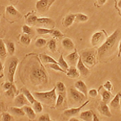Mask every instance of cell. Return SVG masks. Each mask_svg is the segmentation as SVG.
Here are the masks:
<instances>
[{
	"label": "cell",
	"instance_id": "31",
	"mask_svg": "<svg viewBox=\"0 0 121 121\" xmlns=\"http://www.w3.org/2000/svg\"><path fill=\"white\" fill-rule=\"evenodd\" d=\"M20 42L22 43L23 45H26V46L29 45L30 43H31L30 36L27 34H23L22 36H20Z\"/></svg>",
	"mask_w": 121,
	"mask_h": 121
},
{
	"label": "cell",
	"instance_id": "29",
	"mask_svg": "<svg viewBox=\"0 0 121 121\" xmlns=\"http://www.w3.org/2000/svg\"><path fill=\"white\" fill-rule=\"evenodd\" d=\"M36 32L40 35H46V34H52L53 32V29L46 28H36Z\"/></svg>",
	"mask_w": 121,
	"mask_h": 121
},
{
	"label": "cell",
	"instance_id": "5",
	"mask_svg": "<svg viewBox=\"0 0 121 121\" xmlns=\"http://www.w3.org/2000/svg\"><path fill=\"white\" fill-rule=\"evenodd\" d=\"M18 63H19V60L16 57H12L9 61L8 71H7V79L11 83H13V82H14V77L15 74V71H16Z\"/></svg>",
	"mask_w": 121,
	"mask_h": 121
},
{
	"label": "cell",
	"instance_id": "3",
	"mask_svg": "<svg viewBox=\"0 0 121 121\" xmlns=\"http://www.w3.org/2000/svg\"><path fill=\"white\" fill-rule=\"evenodd\" d=\"M35 99L36 100L45 103L47 105H52L56 103V89H52V91H45V92H34L33 93Z\"/></svg>",
	"mask_w": 121,
	"mask_h": 121
},
{
	"label": "cell",
	"instance_id": "7",
	"mask_svg": "<svg viewBox=\"0 0 121 121\" xmlns=\"http://www.w3.org/2000/svg\"><path fill=\"white\" fill-rule=\"evenodd\" d=\"M69 95L72 98L73 101L75 103H77L78 104H80V103H83L86 99V95H84L83 93L80 92L79 91H78L77 89H74L73 87L69 89Z\"/></svg>",
	"mask_w": 121,
	"mask_h": 121
},
{
	"label": "cell",
	"instance_id": "16",
	"mask_svg": "<svg viewBox=\"0 0 121 121\" xmlns=\"http://www.w3.org/2000/svg\"><path fill=\"white\" fill-rule=\"evenodd\" d=\"M6 12H7V15H9V16L18 17V18H20V17H21V15H20V14H19V12L15 8L14 6H12V5L7 6V8H6Z\"/></svg>",
	"mask_w": 121,
	"mask_h": 121
},
{
	"label": "cell",
	"instance_id": "53",
	"mask_svg": "<svg viewBox=\"0 0 121 121\" xmlns=\"http://www.w3.org/2000/svg\"><path fill=\"white\" fill-rule=\"evenodd\" d=\"M118 7H120V8H121V0H120V1L118 2Z\"/></svg>",
	"mask_w": 121,
	"mask_h": 121
},
{
	"label": "cell",
	"instance_id": "26",
	"mask_svg": "<svg viewBox=\"0 0 121 121\" xmlns=\"http://www.w3.org/2000/svg\"><path fill=\"white\" fill-rule=\"evenodd\" d=\"M57 63H58V65H60V67L62 68L65 71H67V70L69 69V64H68V62L66 61L65 59H64V57L62 55L60 56Z\"/></svg>",
	"mask_w": 121,
	"mask_h": 121
},
{
	"label": "cell",
	"instance_id": "30",
	"mask_svg": "<svg viewBox=\"0 0 121 121\" xmlns=\"http://www.w3.org/2000/svg\"><path fill=\"white\" fill-rule=\"evenodd\" d=\"M48 48L52 52H55L56 51V41L55 39H51L48 42Z\"/></svg>",
	"mask_w": 121,
	"mask_h": 121
},
{
	"label": "cell",
	"instance_id": "40",
	"mask_svg": "<svg viewBox=\"0 0 121 121\" xmlns=\"http://www.w3.org/2000/svg\"><path fill=\"white\" fill-rule=\"evenodd\" d=\"M2 121H15L14 118L9 113H4L2 116Z\"/></svg>",
	"mask_w": 121,
	"mask_h": 121
},
{
	"label": "cell",
	"instance_id": "35",
	"mask_svg": "<svg viewBox=\"0 0 121 121\" xmlns=\"http://www.w3.org/2000/svg\"><path fill=\"white\" fill-rule=\"evenodd\" d=\"M76 19H77L78 21L79 22H86L88 20L89 17L87 16L85 14H82V13H78L76 15Z\"/></svg>",
	"mask_w": 121,
	"mask_h": 121
},
{
	"label": "cell",
	"instance_id": "39",
	"mask_svg": "<svg viewBox=\"0 0 121 121\" xmlns=\"http://www.w3.org/2000/svg\"><path fill=\"white\" fill-rule=\"evenodd\" d=\"M22 31H23V34H27V35H28V36H30L31 34H32V32H33V31H32V29L30 28V27L28 26V25H23V27H22Z\"/></svg>",
	"mask_w": 121,
	"mask_h": 121
},
{
	"label": "cell",
	"instance_id": "23",
	"mask_svg": "<svg viewBox=\"0 0 121 121\" xmlns=\"http://www.w3.org/2000/svg\"><path fill=\"white\" fill-rule=\"evenodd\" d=\"M80 118L84 121H93V112L91 111H86L80 114Z\"/></svg>",
	"mask_w": 121,
	"mask_h": 121
},
{
	"label": "cell",
	"instance_id": "49",
	"mask_svg": "<svg viewBox=\"0 0 121 121\" xmlns=\"http://www.w3.org/2000/svg\"><path fill=\"white\" fill-rule=\"evenodd\" d=\"M98 3L100 6H103L107 3V0H98Z\"/></svg>",
	"mask_w": 121,
	"mask_h": 121
},
{
	"label": "cell",
	"instance_id": "45",
	"mask_svg": "<svg viewBox=\"0 0 121 121\" xmlns=\"http://www.w3.org/2000/svg\"><path fill=\"white\" fill-rule=\"evenodd\" d=\"M38 121H51V120H50V117L48 114H44L40 116Z\"/></svg>",
	"mask_w": 121,
	"mask_h": 121
},
{
	"label": "cell",
	"instance_id": "22",
	"mask_svg": "<svg viewBox=\"0 0 121 121\" xmlns=\"http://www.w3.org/2000/svg\"><path fill=\"white\" fill-rule=\"evenodd\" d=\"M22 92L23 95H25V97H26L27 99L28 100V102L30 103L31 104H33V103L36 102V99H35L33 94L31 93L27 88H22Z\"/></svg>",
	"mask_w": 121,
	"mask_h": 121
},
{
	"label": "cell",
	"instance_id": "12",
	"mask_svg": "<svg viewBox=\"0 0 121 121\" xmlns=\"http://www.w3.org/2000/svg\"><path fill=\"white\" fill-rule=\"evenodd\" d=\"M98 111L99 112L101 115L106 116V117H112V113L110 112V109H109L108 106L106 104V103L102 102L99 104V106L98 107Z\"/></svg>",
	"mask_w": 121,
	"mask_h": 121
},
{
	"label": "cell",
	"instance_id": "2",
	"mask_svg": "<svg viewBox=\"0 0 121 121\" xmlns=\"http://www.w3.org/2000/svg\"><path fill=\"white\" fill-rule=\"evenodd\" d=\"M30 78L32 82L36 85L48 82V76H47L45 69L39 64H37V65H34L32 68Z\"/></svg>",
	"mask_w": 121,
	"mask_h": 121
},
{
	"label": "cell",
	"instance_id": "48",
	"mask_svg": "<svg viewBox=\"0 0 121 121\" xmlns=\"http://www.w3.org/2000/svg\"><path fill=\"white\" fill-rule=\"evenodd\" d=\"M3 63L0 61V78H3Z\"/></svg>",
	"mask_w": 121,
	"mask_h": 121
},
{
	"label": "cell",
	"instance_id": "42",
	"mask_svg": "<svg viewBox=\"0 0 121 121\" xmlns=\"http://www.w3.org/2000/svg\"><path fill=\"white\" fill-rule=\"evenodd\" d=\"M52 35L53 36L54 38L56 39H60L61 37H63V34H62V32H60V30H57V29H55V30H53V32H52Z\"/></svg>",
	"mask_w": 121,
	"mask_h": 121
},
{
	"label": "cell",
	"instance_id": "9",
	"mask_svg": "<svg viewBox=\"0 0 121 121\" xmlns=\"http://www.w3.org/2000/svg\"><path fill=\"white\" fill-rule=\"evenodd\" d=\"M36 24L39 25V26H43L44 28L52 29L55 27V22L52 20V19L48 18V17H41V18H38L36 20ZM40 27V28H43Z\"/></svg>",
	"mask_w": 121,
	"mask_h": 121
},
{
	"label": "cell",
	"instance_id": "37",
	"mask_svg": "<svg viewBox=\"0 0 121 121\" xmlns=\"http://www.w3.org/2000/svg\"><path fill=\"white\" fill-rule=\"evenodd\" d=\"M46 40L44 38H38L37 40H36V42H35V44H36V46L37 47V48H42V47H44V45L46 44Z\"/></svg>",
	"mask_w": 121,
	"mask_h": 121
},
{
	"label": "cell",
	"instance_id": "57",
	"mask_svg": "<svg viewBox=\"0 0 121 121\" xmlns=\"http://www.w3.org/2000/svg\"><path fill=\"white\" fill-rule=\"evenodd\" d=\"M10 1H11V0H10Z\"/></svg>",
	"mask_w": 121,
	"mask_h": 121
},
{
	"label": "cell",
	"instance_id": "46",
	"mask_svg": "<svg viewBox=\"0 0 121 121\" xmlns=\"http://www.w3.org/2000/svg\"><path fill=\"white\" fill-rule=\"evenodd\" d=\"M89 95L91 97V98H95V97L98 95V92H97V90H95V89H91L89 91Z\"/></svg>",
	"mask_w": 121,
	"mask_h": 121
},
{
	"label": "cell",
	"instance_id": "52",
	"mask_svg": "<svg viewBox=\"0 0 121 121\" xmlns=\"http://www.w3.org/2000/svg\"><path fill=\"white\" fill-rule=\"evenodd\" d=\"M69 121H80L79 120H78L77 118H74V117H72V118L69 119Z\"/></svg>",
	"mask_w": 121,
	"mask_h": 121
},
{
	"label": "cell",
	"instance_id": "32",
	"mask_svg": "<svg viewBox=\"0 0 121 121\" xmlns=\"http://www.w3.org/2000/svg\"><path fill=\"white\" fill-rule=\"evenodd\" d=\"M32 105H33V107H32V108L34 109V111H35V112H36V113H40V112H42L43 107H42L41 103H40V101L36 100V102L33 103Z\"/></svg>",
	"mask_w": 121,
	"mask_h": 121
},
{
	"label": "cell",
	"instance_id": "25",
	"mask_svg": "<svg viewBox=\"0 0 121 121\" xmlns=\"http://www.w3.org/2000/svg\"><path fill=\"white\" fill-rule=\"evenodd\" d=\"M10 112H11L12 114L15 115V116H23L25 115V112L23 111V108H20V107H11L10 108Z\"/></svg>",
	"mask_w": 121,
	"mask_h": 121
},
{
	"label": "cell",
	"instance_id": "56",
	"mask_svg": "<svg viewBox=\"0 0 121 121\" xmlns=\"http://www.w3.org/2000/svg\"><path fill=\"white\" fill-rule=\"evenodd\" d=\"M0 17H1V13H0Z\"/></svg>",
	"mask_w": 121,
	"mask_h": 121
},
{
	"label": "cell",
	"instance_id": "33",
	"mask_svg": "<svg viewBox=\"0 0 121 121\" xmlns=\"http://www.w3.org/2000/svg\"><path fill=\"white\" fill-rule=\"evenodd\" d=\"M111 97H112V95H111L110 91H103L102 92V99H103V103H107L109 100H110Z\"/></svg>",
	"mask_w": 121,
	"mask_h": 121
},
{
	"label": "cell",
	"instance_id": "27",
	"mask_svg": "<svg viewBox=\"0 0 121 121\" xmlns=\"http://www.w3.org/2000/svg\"><path fill=\"white\" fill-rule=\"evenodd\" d=\"M6 46H7V52H8L9 55L13 56L15 53V46L14 42L12 41H7L6 43Z\"/></svg>",
	"mask_w": 121,
	"mask_h": 121
},
{
	"label": "cell",
	"instance_id": "10",
	"mask_svg": "<svg viewBox=\"0 0 121 121\" xmlns=\"http://www.w3.org/2000/svg\"><path fill=\"white\" fill-rule=\"evenodd\" d=\"M77 69L78 70L79 73L83 77H87L90 73L89 71V68L86 66L85 64L83 63L81 57H79L78 61L77 63Z\"/></svg>",
	"mask_w": 121,
	"mask_h": 121
},
{
	"label": "cell",
	"instance_id": "28",
	"mask_svg": "<svg viewBox=\"0 0 121 121\" xmlns=\"http://www.w3.org/2000/svg\"><path fill=\"white\" fill-rule=\"evenodd\" d=\"M120 104V93H118L117 95L115 96V98L111 101V106L113 108H117Z\"/></svg>",
	"mask_w": 121,
	"mask_h": 121
},
{
	"label": "cell",
	"instance_id": "11",
	"mask_svg": "<svg viewBox=\"0 0 121 121\" xmlns=\"http://www.w3.org/2000/svg\"><path fill=\"white\" fill-rule=\"evenodd\" d=\"M28 100L27 99V98L25 97V95L23 94H20V95H18L14 99V104L15 107H23L25 105H28L29 104Z\"/></svg>",
	"mask_w": 121,
	"mask_h": 121
},
{
	"label": "cell",
	"instance_id": "19",
	"mask_svg": "<svg viewBox=\"0 0 121 121\" xmlns=\"http://www.w3.org/2000/svg\"><path fill=\"white\" fill-rule=\"evenodd\" d=\"M76 19V15L74 14H69V15H67L65 17L64 19V21H63V24L64 26L68 28V27H70L73 23L74 22Z\"/></svg>",
	"mask_w": 121,
	"mask_h": 121
},
{
	"label": "cell",
	"instance_id": "43",
	"mask_svg": "<svg viewBox=\"0 0 121 121\" xmlns=\"http://www.w3.org/2000/svg\"><path fill=\"white\" fill-rule=\"evenodd\" d=\"M15 93V87L12 86L11 89H9L8 91H7V92H6V95L8 96V97H14Z\"/></svg>",
	"mask_w": 121,
	"mask_h": 121
},
{
	"label": "cell",
	"instance_id": "34",
	"mask_svg": "<svg viewBox=\"0 0 121 121\" xmlns=\"http://www.w3.org/2000/svg\"><path fill=\"white\" fill-rule=\"evenodd\" d=\"M63 92H59L56 97V107H59L63 103L64 99H65V95L64 94H62Z\"/></svg>",
	"mask_w": 121,
	"mask_h": 121
},
{
	"label": "cell",
	"instance_id": "36",
	"mask_svg": "<svg viewBox=\"0 0 121 121\" xmlns=\"http://www.w3.org/2000/svg\"><path fill=\"white\" fill-rule=\"evenodd\" d=\"M37 16L35 15H30L27 18V23L31 25H35L36 23V20H37Z\"/></svg>",
	"mask_w": 121,
	"mask_h": 121
},
{
	"label": "cell",
	"instance_id": "54",
	"mask_svg": "<svg viewBox=\"0 0 121 121\" xmlns=\"http://www.w3.org/2000/svg\"><path fill=\"white\" fill-rule=\"evenodd\" d=\"M1 111H2V104L0 103V112H1Z\"/></svg>",
	"mask_w": 121,
	"mask_h": 121
},
{
	"label": "cell",
	"instance_id": "14",
	"mask_svg": "<svg viewBox=\"0 0 121 121\" xmlns=\"http://www.w3.org/2000/svg\"><path fill=\"white\" fill-rule=\"evenodd\" d=\"M74 86L78 91H79L80 92L83 93L86 96L87 95V94H88V89H87L86 85L83 81H82V80L77 81L74 83Z\"/></svg>",
	"mask_w": 121,
	"mask_h": 121
},
{
	"label": "cell",
	"instance_id": "55",
	"mask_svg": "<svg viewBox=\"0 0 121 121\" xmlns=\"http://www.w3.org/2000/svg\"><path fill=\"white\" fill-rule=\"evenodd\" d=\"M120 104H121V92H120Z\"/></svg>",
	"mask_w": 121,
	"mask_h": 121
},
{
	"label": "cell",
	"instance_id": "18",
	"mask_svg": "<svg viewBox=\"0 0 121 121\" xmlns=\"http://www.w3.org/2000/svg\"><path fill=\"white\" fill-rule=\"evenodd\" d=\"M23 111H24L25 114L28 116L29 120H33L36 119V112H35L34 109H33L32 107H29L28 105H25V106H23Z\"/></svg>",
	"mask_w": 121,
	"mask_h": 121
},
{
	"label": "cell",
	"instance_id": "13",
	"mask_svg": "<svg viewBox=\"0 0 121 121\" xmlns=\"http://www.w3.org/2000/svg\"><path fill=\"white\" fill-rule=\"evenodd\" d=\"M80 56H78V53L77 51H74L71 53H69V55H67L66 56V61L68 62V64H70L72 65H77L78 61Z\"/></svg>",
	"mask_w": 121,
	"mask_h": 121
},
{
	"label": "cell",
	"instance_id": "41",
	"mask_svg": "<svg viewBox=\"0 0 121 121\" xmlns=\"http://www.w3.org/2000/svg\"><path fill=\"white\" fill-rule=\"evenodd\" d=\"M56 88H57V91L59 92H65L66 90L65 84L61 82H56Z\"/></svg>",
	"mask_w": 121,
	"mask_h": 121
},
{
	"label": "cell",
	"instance_id": "24",
	"mask_svg": "<svg viewBox=\"0 0 121 121\" xmlns=\"http://www.w3.org/2000/svg\"><path fill=\"white\" fill-rule=\"evenodd\" d=\"M7 53H8V52H7L6 44L2 39H0V57L4 59L6 56H7Z\"/></svg>",
	"mask_w": 121,
	"mask_h": 121
},
{
	"label": "cell",
	"instance_id": "47",
	"mask_svg": "<svg viewBox=\"0 0 121 121\" xmlns=\"http://www.w3.org/2000/svg\"><path fill=\"white\" fill-rule=\"evenodd\" d=\"M11 86H12V83L11 82H7L4 83V86H3V88H4L5 91H8L9 89L11 88Z\"/></svg>",
	"mask_w": 121,
	"mask_h": 121
},
{
	"label": "cell",
	"instance_id": "51",
	"mask_svg": "<svg viewBox=\"0 0 121 121\" xmlns=\"http://www.w3.org/2000/svg\"><path fill=\"white\" fill-rule=\"evenodd\" d=\"M118 48H119V56L121 54V40L119 43V45H118Z\"/></svg>",
	"mask_w": 121,
	"mask_h": 121
},
{
	"label": "cell",
	"instance_id": "44",
	"mask_svg": "<svg viewBox=\"0 0 121 121\" xmlns=\"http://www.w3.org/2000/svg\"><path fill=\"white\" fill-rule=\"evenodd\" d=\"M103 87H104L105 90H107V91H111L112 90V84L110 81H107L106 82L104 83V85H103Z\"/></svg>",
	"mask_w": 121,
	"mask_h": 121
},
{
	"label": "cell",
	"instance_id": "4",
	"mask_svg": "<svg viewBox=\"0 0 121 121\" xmlns=\"http://www.w3.org/2000/svg\"><path fill=\"white\" fill-rule=\"evenodd\" d=\"M82 60L86 66L88 68L93 67L96 64V56H95V50L90 49L82 52Z\"/></svg>",
	"mask_w": 121,
	"mask_h": 121
},
{
	"label": "cell",
	"instance_id": "15",
	"mask_svg": "<svg viewBox=\"0 0 121 121\" xmlns=\"http://www.w3.org/2000/svg\"><path fill=\"white\" fill-rule=\"evenodd\" d=\"M88 102H86V103H84L82 106L79 107H77V108H70V109H67V110H65V112H63V115L65 116H76V115L78 114L81 109H82V107L84 106H86V103Z\"/></svg>",
	"mask_w": 121,
	"mask_h": 121
},
{
	"label": "cell",
	"instance_id": "1",
	"mask_svg": "<svg viewBox=\"0 0 121 121\" xmlns=\"http://www.w3.org/2000/svg\"><path fill=\"white\" fill-rule=\"evenodd\" d=\"M120 35V29H117L101 44L98 49V57L99 59L102 60L103 58L107 57L114 52L117 46V42H118Z\"/></svg>",
	"mask_w": 121,
	"mask_h": 121
},
{
	"label": "cell",
	"instance_id": "50",
	"mask_svg": "<svg viewBox=\"0 0 121 121\" xmlns=\"http://www.w3.org/2000/svg\"><path fill=\"white\" fill-rule=\"evenodd\" d=\"M93 121H99V118L97 117V116L95 114V113H93Z\"/></svg>",
	"mask_w": 121,
	"mask_h": 121
},
{
	"label": "cell",
	"instance_id": "8",
	"mask_svg": "<svg viewBox=\"0 0 121 121\" xmlns=\"http://www.w3.org/2000/svg\"><path fill=\"white\" fill-rule=\"evenodd\" d=\"M55 0H39L36 3V7L39 12L43 13L48 11Z\"/></svg>",
	"mask_w": 121,
	"mask_h": 121
},
{
	"label": "cell",
	"instance_id": "21",
	"mask_svg": "<svg viewBox=\"0 0 121 121\" xmlns=\"http://www.w3.org/2000/svg\"><path fill=\"white\" fill-rule=\"evenodd\" d=\"M79 72L78 69H76L75 67H70L69 68V69L66 72V75L68 76L70 78H77L79 77Z\"/></svg>",
	"mask_w": 121,
	"mask_h": 121
},
{
	"label": "cell",
	"instance_id": "17",
	"mask_svg": "<svg viewBox=\"0 0 121 121\" xmlns=\"http://www.w3.org/2000/svg\"><path fill=\"white\" fill-rule=\"evenodd\" d=\"M62 46L65 48V50H68V51H72L75 48L74 47V44L72 41L71 39L69 38H65L62 40Z\"/></svg>",
	"mask_w": 121,
	"mask_h": 121
},
{
	"label": "cell",
	"instance_id": "20",
	"mask_svg": "<svg viewBox=\"0 0 121 121\" xmlns=\"http://www.w3.org/2000/svg\"><path fill=\"white\" fill-rule=\"evenodd\" d=\"M40 60L44 64H52V63H57L56 60L52 57L51 56L47 55V54H40Z\"/></svg>",
	"mask_w": 121,
	"mask_h": 121
},
{
	"label": "cell",
	"instance_id": "38",
	"mask_svg": "<svg viewBox=\"0 0 121 121\" xmlns=\"http://www.w3.org/2000/svg\"><path fill=\"white\" fill-rule=\"evenodd\" d=\"M48 67L51 68L55 71H59V72H65L62 68L60 67V65H58V63H52V64H48Z\"/></svg>",
	"mask_w": 121,
	"mask_h": 121
},
{
	"label": "cell",
	"instance_id": "6",
	"mask_svg": "<svg viewBox=\"0 0 121 121\" xmlns=\"http://www.w3.org/2000/svg\"><path fill=\"white\" fill-rule=\"evenodd\" d=\"M106 40L105 34L103 31H99V32H95L91 36V45L98 46L101 45L103 42Z\"/></svg>",
	"mask_w": 121,
	"mask_h": 121
}]
</instances>
